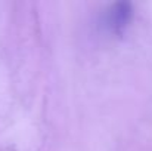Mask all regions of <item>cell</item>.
Segmentation results:
<instances>
[{
	"mask_svg": "<svg viewBox=\"0 0 152 151\" xmlns=\"http://www.w3.org/2000/svg\"><path fill=\"white\" fill-rule=\"evenodd\" d=\"M133 19V6L129 1H117L111 6L106 24L115 36H123Z\"/></svg>",
	"mask_w": 152,
	"mask_h": 151,
	"instance_id": "cell-1",
	"label": "cell"
}]
</instances>
